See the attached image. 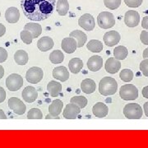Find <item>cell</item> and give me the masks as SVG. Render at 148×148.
Segmentation results:
<instances>
[{"mask_svg": "<svg viewBox=\"0 0 148 148\" xmlns=\"http://www.w3.org/2000/svg\"><path fill=\"white\" fill-rule=\"evenodd\" d=\"M8 52L5 49H3V47H0V64L5 62L8 58Z\"/></svg>", "mask_w": 148, "mask_h": 148, "instance_id": "39", "label": "cell"}, {"mask_svg": "<svg viewBox=\"0 0 148 148\" xmlns=\"http://www.w3.org/2000/svg\"><path fill=\"white\" fill-rule=\"evenodd\" d=\"M53 77L60 82H66L69 78V72L64 66H59L53 70Z\"/></svg>", "mask_w": 148, "mask_h": 148, "instance_id": "17", "label": "cell"}, {"mask_svg": "<svg viewBox=\"0 0 148 148\" xmlns=\"http://www.w3.org/2000/svg\"><path fill=\"white\" fill-rule=\"evenodd\" d=\"M104 42L107 46L113 47L115 45H118L119 42L120 41V34L115 31H111V32H106L104 35Z\"/></svg>", "mask_w": 148, "mask_h": 148, "instance_id": "11", "label": "cell"}, {"mask_svg": "<svg viewBox=\"0 0 148 148\" xmlns=\"http://www.w3.org/2000/svg\"><path fill=\"white\" fill-rule=\"evenodd\" d=\"M5 99H6L5 90H4L2 86H0V103L3 102V101H5Z\"/></svg>", "mask_w": 148, "mask_h": 148, "instance_id": "41", "label": "cell"}, {"mask_svg": "<svg viewBox=\"0 0 148 148\" xmlns=\"http://www.w3.org/2000/svg\"><path fill=\"white\" fill-rule=\"evenodd\" d=\"M147 53H148V49L147 48V49H146L144 50V53H143V58H148Z\"/></svg>", "mask_w": 148, "mask_h": 148, "instance_id": "49", "label": "cell"}, {"mask_svg": "<svg viewBox=\"0 0 148 148\" xmlns=\"http://www.w3.org/2000/svg\"><path fill=\"white\" fill-rule=\"evenodd\" d=\"M23 84H24V81L22 77L17 73L11 74L6 79L7 88L11 91H16L21 89Z\"/></svg>", "mask_w": 148, "mask_h": 148, "instance_id": "6", "label": "cell"}, {"mask_svg": "<svg viewBox=\"0 0 148 148\" xmlns=\"http://www.w3.org/2000/svg\"><path fill=\"white\" fill-rule=\"evenodd\" d=\"M6 33V27L4 25L0 23V37L3 36Z\"/></svg>", "mask_w": 148, "mask_h": 148, "instance_id": "43", "label": "cell"}, {"mask_svg": "<svg viewBox=\"0 0 148 148\" xmlns=\"http://www.w3.org/2000/svg\"><path fill=\"white\" fill-rule=\"evenodd\" d=\"M86 48L92 53H100L103 49V44L98 40H91L87 43Z\"/></svg>", "mask_w": 148, "mask_h": 148, "instance_id": "28", "label": "cell"}, {"mask_svg": "<svg viewBox=\"0 0 148 148\" xmlns=\"http://www.w3.org/2000/svg\"><path fill=\"white\" fill-rule=\"evenodd\" d=\"M24 30H27L28 32H31L32 36H33V39L39 37L42 33V27H41V26L40 24H38V23H35V22L27 23L25 25Z\"/></svg>", "mask_w": 148, "mask_h": 148, "instance_id": "24", "label": "cell"}, {"mask_svg": "<svg viewBox=\"0 0 148 148\" xmlns=\"http://www.w3.org/2000/svg\"><path fill=\"white\" fill-rule=\"evenodd\" d=\"M104 3L107 8L110 10H114L119 8L121 5V0H104Z\"/></svg>", "mask_w": 148, "mask_h": 148, "instance_id": "35", "label": "cell"}, {"mask_svg": "<svg viewBox=\"0 0 148 148\" xmlns=\"http://www.w3.org/2000/svg\"><path fill=\"white\" fill-rule=\"evenodd\" d=\"M4 75V69H3V67L0 65V79L3 77Z\"/></svg>", "mask_w": 148, "mask_h": 148, "instance_id": "47", "label": "cell"}, {"mask_svg": "<svg viewBox=\"0 0 148 148\" xmlns=\"http://www.w3.org/2000/svg\"><path fill=\"white\" fill-rule=\"evenodd\" d=\"M8 107L18 115L24 114L27 110L26 105L16 97H12L8 100Z\"/></svg>", "mask_w": 148, "mask_h": 148, "instance_id": "8", "label": "cell"}, {"mask_svg": "<svg viewBox=\"0 0 148 148\" xmlns=\"http://www.w3.org/2000/svg\"><path fill=\"white\" fill-rule=\"evenodd\" d=\"M78 25L86 31L90 32L95 28V18L90 13H85L79 18Z\"/></svg>", "mask_w": 148, "mask_h": 148, "instance_id": "9", "label": "cell"}, {"mask_svg": "<svg viewBox=\"0 0 148 148\" xmlns=\"http://www.w3.org/2000/svg\"><path fill=\"white\" fill-rule=\"evenodd\" d=\"M63 107H64L63 101L61 100L56 99V100H54L51 102L50 106L49 107V114L53 115V116H58L63 110Z\"/></svg>", "mask_w": 148, "mask_h": 148, "instance_id": "23", "label": "cell"}, {"mask_svg": "<svg viewBox=\"0 0 148 148\" xmlns=\"http://www.w3.org/2000/svg\"><path fill=\"white\" fill-rule=\"evenodd\" d=\"M143 0H124L126 5L130 8H138L142 5Z\"/></svg>", "mask_w": 148, "mask_h": 148, "instance_id": "37", "label": "cell"}, {"mask_svg": "<svg viewBox=\"0 0 148 148\" xmlns=\"http://www.w3.org/2000/svg\"><path fill=\"white\" fill-rule=\"evenodd\" d=\"M147 106H148V102H146L144 104V111H145V115L147 117L148 116V113H147Z\"/></svg>", "mask_w": 148, "mask_h": 148, "instance_id": "48", "label": "cell"}, {"mask_svg": "<svg viewBox=\"0 0 148 148\" xmlns=\"http://www.w3.org/2000/svg\"><path fill=\"white\" fill-rule=\"evenodd\" d=\"M55 8H56V11L58 12V15L60 16L67 15L69 10V3L68 0H58Z\"/></svg>", "mask_w": 148, "mask_h": 148, "instance_id": "29", "label": "cell"}, {"mask_svg": "<svg viewBox=\"0 0 148 148\" xmlns=\"http://www.w3.org/2000/svg\"><path fill=\"white\" fill-rule=\"evenodd\" d=\"M81 89L86 94H91L96 89V85L95 81L90 78H86L83 80L81 83Z\"/></svg>", "mask_w": 148, "mask_h": 148, "instance_id": "25", "label": "cell"}, {"mask_svg": "<svg viewBox=\"0 0 148 148\" xmlns=\"http://www.w3.org/2000/svg\"><path fill=\"white\" fill-rule=\"evenodd\" d=\"M55 0H21V8L28 19L41 21L49 18L55 9Z\"/></svg>", "mask_w": 148, "mask_h": 148, "instance_id": "1", "label": "cell"}, {"mask_svg": "<svg viewBox=\"0 0 148 148\" xmlns=\"http://www.w3.org/2000/svg\"><path fill=\"white\" fill-rule=\"evenodd\" d=\"M70 102L78 106L80 109H83L87 105V99L84 96H74L71 99Z\"/></svg>", "mask_w": 148, "mask_h": 148, "instance_id": "32", "label": "cell"}, {"mask_svg": "<svg viewBox=\"0 0 148 148\" xmlns=\"http://www.w3.org/2000/svg\"><path fill=\"white\" fill-rule=\"evenodd\" d=\"M45 119H59V117L53 116V115H52V114H47V115H46Z\"/></svg>", "mask_w": 148, "mask_h": 148, "instance_id": "45", "label": "cell"}, {"mask_svg": "<svg viewBox=\"0 0 148 148\" xmlns=\"http://www.w3.org/2000/svg\"><path fill=\"white\" fill-rule=\"evenodd\" d=\"M97 24L102 29H109L115 25L114 16L109 12H102L97 16Z\"/></svg>", "mask_w": 148, "mask_h": 148, "instance_id": "5", "label": "cell"}, {"mask_svg": "<svg viewBox=\"0 0 148 148\" xmlns=\"http://www.w3.org/2000/svg\"><path fill=\"white\" fill-rule=\"evenodd\" d=\"M21 96L23 100L27 103H33L36 101L37 97H38V92L35 87H33L32 86H28L22 90Z\"/></svg>", "mask_w": 148, "mask_h": 148, "instance_id": "13", "label": "cell"}, {"mask_svg": "<svg viewBox=\"0 0 148 148\" xmlns=\"http://www.w3.org/2000/svg\"><path fill=\"white\" fill-rule=\"evenodd\" d=\"M142 27L146 30L148 28V16H145L143 18V21H142Z\"/></svg>", "mask_w": 148, "mask_h": 148, "instance_id": "42", "label": "cell"}, {"mask_svg": "<svg viewBox=\"0 0 148 148\" xmlns=\"http://www.w3.org/2000/svg\"><path fill=\"white\" fill-rule=\"evenodd\" d=\"M47 90L52 97H58L62 91V85L56 81H50L47 85Z\"/></svg>", "mask_w": 148, "mask_h": 148, "instance_id": "22", "label": "cell"}, {"mask_svg": "<svg viewBox=\"0 0 148 148\" xmlns=\"http://www.w3.org/2000/svg\"><path fill=\"white\" fill-rule=\"evenodd\" d=\"M127 54H128V51H127V49L125 46L119 45V46H117L114 49V58H116L118 60H124L127 58Z\"/></svg>", "mask_w": 148, "mask_h": 148, "instance_id": "30", "label": "cell"}, {"mask_svg": "<svg viewBox=\"0 0 148 148\" xmlns=\"http://www.w3.org/2000/svg\"><path fill=\"white\" fill-rule=\"evenodd\" d=\"M123 114L128 119H140L143 114V110L138 104H127L123 108Z\"/></svg>", "mask_w": 148, "mask_h": 148, "instance_id": "3", "label": "cell"}, {"mask_svg": "<svg viewBox=\"0 0 148 148\" xmlns=\"http://www.w3.org/2000/svg\"><path fill=\"white\" fill-rule=\"evenodd\" d=\"M0 16H1V12H0Z\"/></svg>", "mask_w": 148, "mask_h": 148, "instance_id": "50", "label": "cell"}, {"mask_svg": "<svg viewBox=\"0 0 148 148\" xmlns=\"http://www.w3.org/2000/svg\"><path fill=\"white\" fill-rule=\"evenodd\" d=\"M93 114L97 118H105L109 113V108L106 104L102 102H98L92 108Z\"/></svg>", "mask_w": 148, "mask_h": 148, "instance_id": "18", "label": "cell"}, {"mask_svg": "<svg viewBox=\"0 0 148 148\" xmlns=\"http://www.w3.org/2000/svg\"><path fill=\"white\" fill-rule=\"evenodd\" d=\"M61 47L63 49L64 52L67 53H73L77 49V41L73 37L69 36L64 38L61 43Z\"/></svg>", "mask_w": 148, "mask_h": 148, "instance_id": "14", "label": "cell"}, {"mask_svg": "<svg viewBox=\"0 0 148 148\" xmlns=\"http://www.w3.org/2000/svg\"><path fill=\"white\" fill-rule=\"evenodd\" d=\"M103 66V58L99 55H94L89 58L87 61V68L90 71L97 72Z\"/></svg>", "mask_w": 148, "mask_h": 148, "instance_id": "16", "label": "cell"}, {"mask_svg": "<svg viewBox=\"0 0 148 148\" xmlns=\"http://www.w3.org/2000/svg\"><path fill=\"white\" fill-rule=\"evenodd\" d=\"M44 77V72L39 67H32L28 69L26 74V78L28 82L32 84H37L39 83Z\"/></svg>", "mask_w": 148, "mask_h": 148, "instance_id": "7", "label": "cell"}, {"mask_svg": "<svg viewBox=\"0 0 148 148\" xmlns=\"http://www.w3.org/2000/svg\"><path fill=\"white\" fill-rule=\"evenodd\" d=\"M147 92H148V86H145L143 90V97H144V98H146V99H147L148 98Z\"/></svg>", "mask_w": 148, "mask_h": 148, "instance_id": "44", "label": "cell"}, {"mask_svg": "<svg viewBox=\"0 0 148 148\" xmlns=\"http://www.w3.org/2000/svg\"><path fill=\"white\" fill-rule=\"evenodd\" d=\"M7 119V116L4 114V112L2 110H0V119Z\"/></svg>", "mask_w": 148, "mask_h": 148, "instance_id": "46", "label": "cell"}, {"mask_svg": "<svg viewBox=\"0 0 148 148\" xmlns=\"http://www.w3.org/2000/svg\"><path fill=\"white\" fill-rule=\"evenodd\" d=\"M99 90L101 95L105 96L114 95L118 90V83L116 80L110 77H103L99 83Z\"/></svg>", "mask_w": 148, "mask_h": 148, "instance_id": "2", "label": "cell"}, {"mask_svg": "<svg viewBox=\"0 0 148 148\" xmlns=\"http://www.w3.org/2000/svg\"><path fill=\"white\" fill-rule=\"evenodd\" d=\"M37 47L40 51L46 52L53 47V40L49 36L42 37L38 40Z\"/></svg>", "mask_w": 148, "mask_h": 148, "instance_id": "19", "label": "cell"}, {"mask_svg": "<svg viewBox=\"0 0 148 148\" xmlns=\"http://www.w3.org/2000/svg\"><path fill=\"white\" fill-rule=\"evenodd\" d=\"M28 53L25 50H17L14 54V60L18 65H26L28 62Z\"/></svg>", "mask_w": 148, "mask_h": 148, "instance_id": "27", "label": "cell"}, {"mask_svg": "<svg viewBox=\"0 0 148 148\" xmlns=\"http://www.w3.org/2000/svg\"><path fill=\"white\" fill-rule=\"evenodd\" d=\"M119 95L124 101H134L138 97V88L132 84L123 85L119 90Z\"/></svg>", "mask_w": 148, "mask_h": 148, "instance_id": "4", "label": "cell"}, {"mask_svg": "<svg viewBox=\"0 0 148 148\" xmlns=\"http://www.w3.org/2000/svg\"><path fill=\"white\" fill-rule=\"evenodd\" d=\"M6 21L9 23H16L20 18L19 10L15 7L8 8L5 12Z\"/></svg>", "mask_w": 148, "mask_h": 148, "instance_id": "20", "label": "cell"}, {"mask_svg": "<svg viewBox=\"0 0 148 148\" xmlns=\"http://www.w3.org/2000/svg\"><path fill=\"white\" fill-rule=\"evenodd\" d=\"M64 59V55L60 50H54L49 54V60L53 64H58L63 63Z\"/></svg>", "mask_w": 148, "mask_h": 148, "instance_id": "31", "label": "cell"}, {"mask_svg": "<svg viewBox=\"0 0 148 148\" xmlns=\"http://www.w3.org/2000/svg\"><path fill=\"white\" fill-rule=\"evenodd\" d=\"M69 36L73 37L77 41V48L82 47L84 45L86 40H87V36L84 32L79 31V30H75L73 32L70 33Z\"/></svg>", "mask_w": 148, "mask_h": 148, "instance_id": "21", "label": "cell"}, {"mask_svg": "<svg viewBox=\"0 0 148 148\" xmlns=\"http://www.w3.org/2000/svg\"><path fill=\"white\" fill-rule=\"evenodd\" d=\"M124 22L128 27H137L140 22L139 13L136 11H127L124 16Z\"/></svg>", "mask_w": 148, "mask_h": 148, "instance_id": "10", "label": "cell"}, {"mask_svg": "<svg viewBox=\"0 0 148 148\" xmlns=\"http://www.w3.org/2000/svg\"><path fill=\"white\" fill-rule=\"evenodd\" d=\"M28 119H43V114L40 110L37 108H32L27 114Z\"/></svg>", "mask_w": 148, "mask_h": 148, "instance_id": "34", "label": "cell"}, {"mask_svg": "<svg viewBox=\"0 0 148 148\" xmlns=\"http://www.w3.org/2000/svg\"><path fill=\"white\" fill-rule=\"evenodd\" d=\"M83 68V62L79 58H72L69 63V69L71 73L77 74Z\"/></svg>", "mask_w": 148, "mask_h": 148, "instance_id": "26", "label": "cell"}, {"mask_svg": "<svg viewBox=\"0 0 148 148\" xmlns=\"http://www.w3.org/2000/svg\"><path fill=\"white\" fill-rule=\"evenodd\" d=\"M119 77L123 82H129L133 79V73L131 69H123L119 73Z\"/></svg>", "mask_w": 148, "mask_h": 148, "instance_id": "33", "label": "cell"}, {"mask_svg": "<svg viewBox=\"0 0 148 148\" xmlns=\"http://www.w3.org/2000/svg\"><path fill=\"white\" fill-rule=\"evenodd\" d=\"M80 113H81V110H80L79 107L73 103H70L65 107L63 115L67 119H76L79 115Z\"/></svg>", "mask_w": 148, "mask_h": 148, "instance_id": "12", "label": "cell"}, {"mask_svg": "<svg viewBox=\"0 0 148 148\" xmlns=\"http://www.w3.org/2000/svg\"><path fill=\"white\" fill-rule=\"evenodd\" d=\"M106 72L111 74H115L121 69V64L119 60L114 58H110L106 60L105 64Z\"/></svg>", "mask_w": 148, "mask_h": 148, "instance_id": "15", "label": "cell"}, {"mask_svg": "<svg viewBox=\"0 0 148 148\" xmlns=\"http://www.w3.org/2000/svg\"><path fill=\"white\" fill-rule=\"evenodd\" d=\"M148 60L147 58H145L143 61L141 62L140 64V70L141 72L143 73V74L145 77H147L148 76Z\"/></svg>", "mask_w": 148, "mask_h": 148, "instance_id": "38", "label": "cell"}, {"mask_svg": "<svg viewBox=\"0 0 148 148\" xmlns=\"http://www.w3.org/2000/svg\"><path fill=\"white\" fill-rule=\"evenodd\" d=\"M21 40L27 45H30L32 44V40H33V36H32V33L30 32H28L27 30H23L22 32H21Z\"/></svg>", "mask_w": 148, "mask_h": 148, "instance_id": "36", "label": "cell"}, {"mask_svg": "<svg viewBox=\"0 0 148 148\" xmlns=\"http://www.w3.org/2000/svg\"><path fill=\"white\" fill-rule=\"evenodd\" d=\"M140 40L145 45H148V33L147 31H143L140 35Z\"/></svg>", "mask_w": 148, "mask_h": 148, "instance_id": "40", "label": "cell"}]
</instances>
